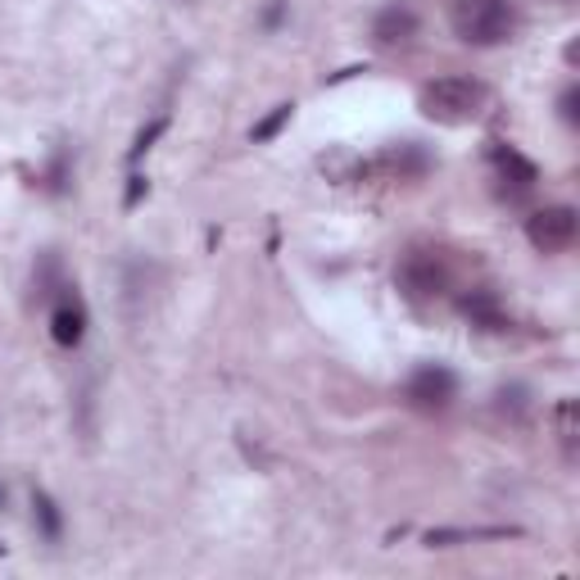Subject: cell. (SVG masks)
Returning a JSON list of instances; mask_svg holds the SVG:
<instances>
[{
  "instance_id": "obj_13",
  "label": "cell",
  "mask_w": 580,
  "mask_h": 580,
  "mask_svg": "<svg viewBox=\"0 0 580 580\" xmlns=\"http://www.w3.org/2000/svg\"><path fill=\"white\" fill-rule=\"evenodd\" d=\"M295 118V105H291V100H286V105H277V110H272L263 123H254V132H250V141L254 146H268V141H277V132L286 127Z\"/></svg>"
},
{
  "instance_id": "obj_10",
  "label": "cell",
  "mask_w": 580,
  "mask_h": 580,
  "mask_svg": "<svg viewBox=\"0 0 580 580\" xmlns=\"http://www.w3.org/2000/svg\"><path fill=\"white\" fill-rule=\"evenodd\" d=\"M522 535V526H440V531H427V544L431 549H450V544H471V539H513Z\"/></svg>"
},
{
  "instance_id": "obj_16",
  "label": "cell",
  "mask_w": 580,
  "mask_h": 580,
  "mask_svg": "<svg viewBox=\"0 0 580 580\" xmlns=\"http://www.w3.org/2000/svg\"><path fill=\"white\" fill-rule=\"evenodd\" d=\"M576 100H580V91L567 87V95H562V118H567V123H576Z\"/></svg>"
},
{
  "instance_id": "obj_9",
  "label": "cell",
  "mask_w": 580,
  "mask_h": 580,
  "mask_svg": "<svg viewBox=\"0 0 580 580\" xmlns=\"http://www.w3.org/2000/svg\"><path fill=\"white\" fill-rule=\"evenodd\" d=\"M458 309H463V318L471 327H481V331H508V327H513V322H508V314H503V304L494 299V291H471V295H463Z\"/></svg>"
},
{
  "instance_id": "obj_14",
  "label": "cell",
  "mask_w": 580,
  "mask_h": 580,
  "mask_svg": "<svg viewBox=\"0 0 580 580\" xmlns=\"http://www.w3.org/2000/svg\"><path fill=\"white\" fill-rule=\"evenodd\" d=\"M163 127H168V118H155L150 127H141V132H136V141H132V150H127V163H141L146 159V150L159 141V136H163Z\"/></svg>"
},
{
  "instance_id": "obj_17",
  "label": "cell",
  "mask_w": 580,
  "mask_h": 580,
  "mask_svg": "<svg viewBox=\"0 0 580 580\" xmlns=\"http://www.w3.org/2000/svg\"><path fill=\"white\" fill-rule=\"evenodd\" d=\"M282 14H286V5H272V10L263 14V23H268V27H277V23H282Z\"/></svg>"
},
{
  "instance_id": "obj_11",
  "label": "cell",
  "mask_w": 580,
  "mask_h": 580,
  "mask_svg": "<svg viewBox=\"0 0 580 580\" xmlns=\"http://www.w3.org/2000/svg\"><path fill=\"white\" fill-rule=\"evenodd\" d=\"M576 399H558V408H554V431H558V440H562V454L567 458H576V435H580V427H576Z\"/></svg>"
},
{
  "instance_id": "obj_19",
  "label": "cell",
  "mask_w": 580,
  "mask_h": 580,
  "mask_svg": "<svg viewBox=\"0 0 580 580\" xmlns=\"http://www.w3.org/2000/svg\"><path fill=\"white\" fill-rule=\"evenodd\" d=\"M0 558H5V544H0Z\"/></svg>"
},
{
  "instance_id": "obj_15",
  "label": "cell",
  "mask_w": 580,
  "mask_h": 580,
  "mask_svg": "<svg viewBox=\"0 0 580 580\" xmlns=\"http://www.w3.org/2000/svg\"><path fill=\"white\" fill-rule=\"evenodd\" d=\"M146 195H150V182H146L141 173H132V178H127V200H123V204H127V209H136V204H141Z\"/></svg>"
},
{
  "instance_id": "obj_12",
  "label": "cell",
  "mask_w": 580,
  "mask_h": 580,
  "mask_svg": "<svg viewBox=\"0 0 580 580\" xmlns=\"http://www.w3.org/2000/svg\"><path fill=\"white\" fill-rule=\"evenodd\" d=\"M32 518H37V531L46 535V539H59V508H55V499L46 494V490H37L32 494Z\"/></svg>"
},
{
  "instance_id": "obj_3",
  "label": "cell",
  "mask_w": 580,
  "mask_h": 580,
  "mask_svg": "<svg viewBox=\"0 0 580 580\" xmlns=\"http://www.w3.org/2000/svg\"><path fill=\"white\" fill-rule=\"evenodd\" d=\"M395 282H399V291L413 304H427V299H440V295L450 291L454 268H450V259L440 254L435 246H413V250H403V259L395 268Z\"/></svg>"
},
{
  "instance_id": "obj_8",
  "label": "cell",
  "mask_w": 580,
  "mask_h": 580,
  "mask_svg": "<svg viewBox=\"0 0 580 580\" xmlns=\"http://www.w3.org/2000/svg\"><path fill=\"white\" fill-rule=\"evenodd\" d=\"M490 163H494L499 182H513V191H531L539 182V168L513 146H490Z\"/></svg>"
},
{
  "instance_id": "obj_5",
  "label": "cell",
  "mask_w": 580,
  "mask_h": 580,
  "mask_svg": "<svg viewBox=\"0 0 580 580\" xmlns=\"http://www.w3.org/2000/svg\"><path fill=\"white\" fill-rule=\"evenodd\" d=\"M454 395H458V377L440 363H427L408 377V403L422 408V413H445L454 403Z\"/></svg>"
},
{
  "instance_id": "obj_1",
  "label": "cell",
  "mask_w": 580,
  "mask_h": 580,
  "mask_svg": "<svg viewBox=\"0 0 580 580\" xmlns=\"http://www.w3.org/2000/svg\"><path fill=\"white\" fill-rule=\"evenodd\" d=\"M481 105H486V87L476 78H458V73L427 82L418 95V110L435 123H471L481 114Z\"/></svg>"
},
{
  "instance_id": "obj_7",
  "label": "cell",
  "mask_w": 580,
  "mask_h": 580,
  "mask_svg": "<svg viewBox=\"0 0 580 580\" xmlns=\"http://www.w3.org/2000/svg\"><path fill=\"white\" fill-rule=\"evenodd\" d=\"M418 14L408 10V5H386L377 19H372V37H377V46H403V42H413L418 37Z\"/></svg>"
},
{
  "instance_id": "obj_2",
  "label": "cell",
  "mask_w": 580,
  "mask_h": 580,
  "mask_svg": "<svg viewBox=\"0 0 580 580\" xmlns=\"http://www.w3.org/2000/svg\"><path fill=\"white\" fill-rule=\"evenodd\" d=\"M450 23L467 46H503L513 37V5L508 0H454Z\"/></svg>"
},
{
  "instance_id": "obj_4",
  "label": "cell",
  "mask_w": 580,
  "mask_h": 580,
  "mask_svg": "<svg viewBox=\"0 0 580 580\" xmlns=\"http://www.w3.org/2000/svg\"><path fill=\"white\" fill-rule=\"evenodd\" d=\"M576 231H580V214L571 204H544L526 218V241L539 254H562L576 246Z\"/></svg>"
},
{
  "instance_id": "obj_6",
  "label": "cell",
  "mask_w": 580,
  "mask_h": 580,
  "mask_svg": "<svg viewBox=\"0 0 580 580\" xmlns=\"http://www.w3.org/2000/svg\"><path fill=\"white\" fill-rule=\"evenodd\" d=\"M50 336L55 345L64 350H78L82 336H87V304L78 295V286H59L55 304H50Z\"/></svg>"
},
{
  "instance_id": "obj_18",
  "label": "cell",
  "mask_w": 580,
  "mask_h": 580,
  "mask_svg": "<svg viewBox=\"0 0 580 580\" xmlns=\"http://www.w3.org/2000/svg\"><path fill=\"white\" fill-rule=\"evenodd\" d=\"M0 508H5V486H0Z\"/></svg>"
}]
</instances>
